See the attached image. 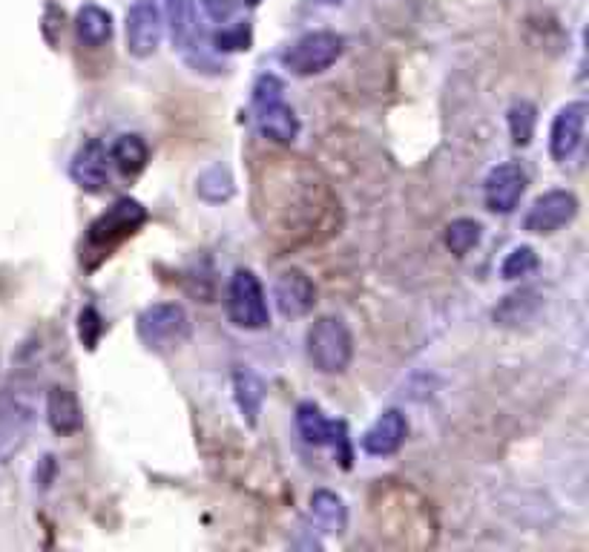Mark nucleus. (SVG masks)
I'll return each mask as SVG.
<instances>
[{"instance_id":"f257e3e1","label":"nucleus","mask_w":589,"mask_h":552,"mask_svg":"<svg viewBox=\"0 0 589 552\" xmlns=\"http://www.w3.org/2000/svg\"><path fill=\"white\" fill-rule=\"evenodd\" d=\"M265 190L267 225H274V233H283L288 225V237H302L308 242L316 228L328 221L337 199L330 196L328 184L320 179L314 167L302 165V158H267Z\"/></svg>"},{"instance_id":"f03ea898","label":"nucleus","mask_w":589,"mask_h":552,"mask_svg":"<svg viewBox=\"0 0 589 552\" xmlns=\"http://www.w3.org/2000/svg\"><path fill=\"white\" fill-rule=\"evenodd\" d=\"M253 121L260 133L276 144H293L299 135V119L285 101V84L276 75H260L253 87Z\"/></svg>"},{"instance_id":"7ed1b4c3","label":"nucleus","mask_w":589,"mask_h":552,"mask_svg":"<svg viewBox=\"0 0 589 552\" xmlns=\"http://www.w3.org/2000/svg\"><path fill=\"white\" fill-rule=\"evenodd\" d=\"M32 380L12 377L0 395V464L21 452L35 420V395Z\"/></svg>"},{"instance_id":"20e7f679","label":"nucleus","mask_w":589,"mask_h":552,"mask_svg":"<svg viewBox=\"0 0 589 552\" xmlns=\"http://www.w3.org/2000/svg\"><path fill=\"white\" fill-rule=\"evenodd\" d=\"M308 357L323 374H342L353 360V337L339 316H323L308 332Z\"/></svg>"},{"instance_id":"39448f33","label":"nucleus","mask_w":589,"mask_h":552,"mask_svg":"<svg viewBox=\"0 0 589 552\" xmlns=\"http://www.w3.org/2000/svg\"><path fill=\"white\" fill-rule=\"evenodd\" d=\"M147 221V211L142 202L135 199H118L116 205L101 214L89 225L87 230V253H98V256H110L112 248H118L124 239H130L135 230Z\"/></svg>"},{"instance_id":"423d86ee","label":"nucleus","mask_w":589,"mask_h":552,"mask_svg":"<svg viewBox=\"0 0 589 552\" xmlns=\"http://www.w3.org/2000/svg\"><path fill=\"white\" fill-rule=\"evenodd\" d=\"M342 49H346V38L337 32H308L293 47L285 49L283 63L285 70H291L299 79H311V75H320L334 67L342 56Z\"/></svg>"},{"instance_id":"0eeeda50","label":"nucleus","mask_w":589,"mask_h":552,"mask_svg":"<svg viewBox=\"0 0 589 552\" xmlns=\"http://www.w3.org/2000/svg\"><path fill=\"white\" fill-rule=\"evenodd\" d=\"M228 316L236 328H244V332H262V328L271 325L265 288H262V283L256 279L253 271L239 268L230 276Z\"/></svg>"},{"instance_id":"6e6552de","label":"nucleus","mask_w":589,"mask_h":552,"mask_svg":"<svg viewBox=\"0 0 589 552\" xmlns=\"http://www.w3.org/2000/svg\"><path fill=\"white\" fill-rule=\"evenodd\" d=\"M135 328L149 351H173L190 337V316L176 302H158L142 311Z\"/></svg>"},{"instance_id":"1a4fd4ad","label":"nucleus","mask_w":589,"mask_h":552,"mask_svg":"<svg viewBox=\"0 0 589 552\" xmlns=\"http://www.w3.org/2000/svg\"><path fill=\"white\" fill-rule=\"evenodd\" d=\"M297 429L311 446H334L342 466H351V446H348V427L342 420H328L316 403H299Z\"/></svg>"},{"instance_id":"9d476101","label":"nucleus","mask_w":589,"mask_h":552,"mask_svg":"<svg viewBox=\"0 0 589 552\" xmlns=\"http://www.w3.org/2000/svg\"><path fill=\"white\" fill-rule=\"evenodd\" d=\"M165 35V15L156 0H135L127 12V52L135 58H149Z\"/></svg>"},{"instance_id":"9b49d317","label":"nucleus","mask_w":589,"mask_h":552,"mask_svg":"<svg viewBox=\"0 0 589 552\" xmlns=\"http://www.w3.org/2000/svg\"><path fill=\"white\" fill-rule=\"evenodd\" d=\"M578 216V199L569 190H550V193H543V196L534 199V205L529 207L527 219H524V228L529 233H555L564 225Z\"/></svg>"},{"instance_id":"f8f14e48","label":"nucleus","mask_w":589,"mask_h":552,"mask_svg":"<svg viewBox=\"0 0 589 552\" xmlns=\"http://www.w3.org/2000/svg\"><path fill=\"white\" fill-rule=\"evenodd\" d=\"M527 193V173L515 161L497 165L483 182V199L492 214H512Z\"/></svg>"},{"instance_id":"ddd939ff","label":"nucleus","mask_w":589,"mask_h":552,"mask_svg":"<svg viewBox=\"0 0 589 552\" xmlns=\"http://www.w3.org/2000/svg\"><path fill=\"white\" fill-rule=\"evenodd\" d=\"M274 300L283 316H305L316 305V288L305 271L288 268L276 276Z\"/></svg>"},{"instance_id":"4468645a","label":"nucleus","mask_w":589,"mask_h":552,"mask_svg":"<svg viewBox=\"0 0 589 552\" xmlns=\"http://www.w3.org/2000/svg\"><path fill=\"white\" fill-rule=\"evenodd\" d=\"M587 124V104L573 101L555 116L550 130V153L555 161H569L578 153Z\"/></svg>"},{"instance_id":"2eb2a0df","label":"nucleus","mask_w":589,"mask_h":552,"mask_svg":"<svg viewBox=\"0 0 589 552\" xmlns=\"http://www.w3.org/2000/svg\"><path fill=\"white\" fill-rule=\"evenodd\" d=\"M70 176L72 182L79 184L81 190H87V193H101L107 179H110V153H107V147H104L98 139L81 144L79 153L72 156Z\"/></svg>"},{"instance_id":"dca6fc26","label":"nucleus","mask_w":589,"mask_h":552,"mask_svg":"<svg viewBox=\"0 0 589 552\" xmlns=\"http://www.w3.org/2000/svg\"><path fill=\"white\" fill-rule=\"evenodd\" d=\"M409 434V420L400 409H388L377 418V423L362 434V452L371 458H388L394 452H400Z\"/></svg>"},{"instance_id":"f3484780","label":"nucleus","mask_w":589,"mask_h":552,"mask_svg":"<svg viewBox=\"0 0 589 552\" xmlns=\"http://www.w3.org/2000/svg\"><path fill=\"white\" fill-rule=\"evenodd\" d=\"M47 420L56 434H75L84 429V411L75 392L67 386H52L47 395Z\"/></svg>"},{"instance_id":"a211bd4d","label":"nucleus","mask_w":589,"mask_h":552,"mask_svg":"<svg viewBox=\"0 0 589 552\" xmlns=\"http://www.w3.org/2000/svg\"><path fill=\"white\" fill-rule=\"evenodd\" d=\"M311 521L325 536H339L348 527V509L346 501L337 492L320 490L311 495Z\"/></svg>"},{"instance_id":"6ab92c4d","label":"nucleus","mask_w":589,"mask_h":552,"mask_svg":"<svg viewBox=\"0 0 589 552\" xmlns=\"http://www.w3.org/2000/svg\"><path fill=\"white\" fill-rule=\"evenodd\" d=\"M233 397L236 406L242 411V418L248 427H256L262 415V403H265V383L256 371L239 369L233 374Z\"/></svg>"},{"instance_id":"aec40b11","label":"nucleus","mask_w":589,"mask_h":552,"mask_svg":"<svg viewBox=\"0 0 589 552\" xmlns=\"http://www.w3.org/2000/svg\"><path fill=\"white\" fill-rule=\"evenodd\" d=\"M75 38H79L81 47H87V49L104 47V44L112 38L110 12L101 7H95V3L81 7L79 15H75Z\"/></svg>"},{"instance_id":"412c9836","label":"nucleus","mask_w":589,"mask_h":552,"mask_svg":"<svg viewBox=\"0 0 589 552\" xmlns=\"http://www.w3.org/2000/svg\"><path fill=\"white\" fill-rule=\"evenodd\" d=\"M110 161L124 176H139L149 161L147 142H144L142 135H135V133L118 135L110 147Z\"/></svg>"},{"instance_id":"4be33fe9","label":"nucleus","mask_w":589,"mask_h":552,"mask_svg":"<svg viewBox=\"0 0 589 552\" xmlns=\"http://www.w3.org/2000/svg\"><path fill=\"white\" fill-rule=\"evenodd\" d=\"M165 21L170 29V40L176 49H184L196 38V17H193V0H165Z\"/></svg>"},{"instance_id":"5701e85b","label":"nucleus","mask_w":589,"mask_h":552,"mask_svg":"<svg viewBox=\"0 0 589 552\" xmlns=\"http://www.w3.org/2000/svg\"><path fill=\"white\" fill-rule=\"evenodd\" d=\"M538 308H541V300H538V293L534 291H518L506 297V300L497 305L495 320L501 325H520L529 323L534 314H538Z\"/></svg>"},{"instance_id":"b1692460","label":"nucleus","mask_w":589,"mask_h":552,"mask_svg":"<svg viewBox=\"0 0 589 552\" xmlns=\"http://www.w3.org/2000/svg\"><path fill=\"white\" fill-rule=\"evenodd\" d=\"M233 176H230L228 167H221V165H213L211 170H205V173L199 176V182H196V193L205 202H228L230 196H233Z\"/></svg>"},{"instance_id":"393cba45","label":"nucleus","mask_w":589,"mask_h":552,"mask_svg":"<svg viewBox=\"0 0 589 552\" xmlns=\"http://www.w3.org/2000/svg\"><path fill=\"white\" fill-rule=\"evenodd\" d=\"M480 237H483V228H480V221L474 219H455L443 233V242L455 256H466L471 248L478 245Z\"/></svg>"},{"instance_id":"a878e982","label":"nucleus","mask_w":589,"mask_h":552,"mask_svg":"<svg viewBox=\"0 0 589 552\" xmlns=\"http://www.w3.org/2000/svg\"><path fill=\"white\" fill-rule=\"evenodd\" d=\"M534 124H538V110H534V104L518 101L509 110V133L512 142L518 144V147H527V144L532 142Z\"/></svg>"},{"instance_id":"bb28decb","label":"nucleus","mask_w":589,"mask_h":552,"mask_svg":"<svg viewBox=\"0 0 589 552\" xmlns=\"http://www.w3.org/2000/svg\"><path fill=\"white\" fill-rule=\"evenodd\" d=\"M538 268V253L532 248L520 245L503 260L501 265V276L503 279H520V276H529L532 271Z\"/></svg>"},{"instance_id":"cd10ccee","label":"nucleus","mask_w":589,"mask_h":552,"mask_svg":"<svg viewBox=\"0 0 589 552\" xmlns=\"http://www.w3.org/2000/svg\"><path fill=\"white\" fill-rule=\"evenodd\" d=\"M216 49H225V52H242V49H251V26L239 24L230 26V29H221L216 35Z\"/></svg>"},{"instance_id":"c85d7f7f","label":"nucleus","mask_w":589,"mask_h":552,"mask_svg":"<svg viewBox=\"0 0 589 552\" xmlns=\"http://www.w3.org/2000/svg\"><path fill=\"white\" fill-rule=\"evenodd\" d=\"M79 334H81V339H84V346H87V348L98 346V339H101V334H104V320H101V314H98V311H95L93 305H87L84 311H81Z\"/></svg>"},{"instance_id":"c756f323","label":"nucleus","mask_w":589,"mask_h":552,"mask_svg":"<svg viewBox=\"0 0 589 552\" xmlns=\"http://www.w3.org/2000/svg\"><path fill=\"white\" fill-rule=\"evenodd\" d=\"M242 0H202V9H205V15L216 24H228L230 17L236 15V9H239Z\"/></svg>"},{"instance_id":"7c9ffc66","label":"nucleus","mask_w":589,"mask_h":552,"mask_svg":"<svg viewBox=\"0 0 589 552\" xmlns=\"http://www.w3.org/2000/svg\"><path fill=\"white\" fill-rule=\"evenodd\" d=\"M63 26V15L58 12L56 7L47 9V26H44V32H47V40L49 44H56V35H52V29H61Z\"/></svg>"},{"instance_id":"2f4dec72","label":"nucleus","mask_w":589,"mask_h":552,"mask_svg":"<svg viewBox=\"0 0 589 552\" xmlns=\"http://www.w3.org/2000/svg\"><path fill=\"white\" fill-rule=\"evenodd\" d=\"M316 3H325V7H337V3H342V0H316Z\"/></svg>"},{"instance_id":"473e14b6","label":"nucleus","mask_w":589,"mask_h":552,"mask_svg":"<svg viewBox=\"0 0 589 552\" xmlns=\"http://www.w3.org/2000/svg\"><path fill=\"white\" fill-rule=\"evenodd\" d=\"M244 3H248V7H260L262 0H244Z\"/></svg>"}]
</instances>
